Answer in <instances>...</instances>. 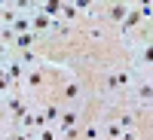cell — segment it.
<instances>
[{"label": "cell", "instance_id": "obj_1", "mask_svg": "<svg viewBox=\"0 0 153 140\" xmlns=\"http://www.w3.org/2000/svg\"><path fill=\"white\" fill-rule=\"evenodd\" d=\"M76 116H80L76 110L65 113V116H61V125H58V131H61V134H68V128H74V125H76Z\"/></svg>", "mask_w": 153, "mask_h": 140}, {"label": "cell", "instance_id": "obj_2", "mask_svg": "<svg viewBox=\"0 0 153 140\" xmlns=\"http://www.w3.org/2000/svg\"><path fill=\"white\" fill-rule=\"evenodd\" d=\"M31 28L40 34V31H49V28H52V21H49V15H43V12H40V15H34V18H31Z\"/></svg>", "mask_w": 153, "mask_h": 140}, {"label": "cell", "instance_id": "obj_3", "mask_svg": "<svg viewBox=\"0 0 153 140\" xmlns=\"http://www.w3.org/2000/svg\"><path fill=\"white\" fill-rule=\"evenodd\" d=\"M34 40H37V34H28V31H25V34H16V46H19V49H31Z\"/></svg>", "mask_w": 153, "mask_h": 140}, {"label": "cell", "instance_id": "obj_4", "mask_svg": "<svg viewBox=\"0 0 153 140\" xmlns=\"http://www.w3.org/2000/svg\"><path fill=\"white\" fill-rule=\"evenodd\" d=\"M120 134H123V128H120V122L113 119V122L107 125V140H120Z\"/></svg>", "mask_w": 153, "mask_h": 140}, {"label": "cell", "instance_id": "obj_5", "mask_svg": "<svg viewBox=\"0 0 153 140\" xmlns=\"http://www.w3.org/2000/svg\"><path fill=\"white\" fill-rule=\"evenodd\" d=\"M110 15H113V21H123L126 18V3H117V6L110 9Z\"/></svg>", "mask_w": 153, "mask_h": 140}, {"label": "cell", "instance_id": "obj_6", "mask_svg": "<svg viewBox=\"0 0 153 140\" xmlns=\"http://www.w3.org/2000/svg\"><path fill=\"white\" fill-rule=\"evenodd\" d=\"M138 95H141V104L147 107V104H150V82H144L141 88H138Z\"/></svg>", "mask_w": 153, "mask_h": 140}, {"label": "cell", "instance_id": "obj_7", "mask_svg": "<svg viewBox=\"0 0 153 140\" xmlns=\"http://www.w3.org/2000/svg\"><path fill=\"white\" fill-rule=\"evenodd\" d=\"M40 116H43V122H52V119L58 116V107H49L46 113H40Z\"/></svg>", "mask_w": 153, "mask_h": 140}, {"label": "cell", "instance_id": "obj_8", "mask_svg": "<svg viewBox=\"0 0 153 140\" xmlns=\"http://www.w3.org/2000/svg\"><path fill=\"white\" fill-rule=\"evenodd\" d=\"M58 6H61L58 0H49V3H46V9H43V15H49V12H58Z\"/></svg>", "mask_w": 153, "mask_h": 140}, {"label": "cell", "instance_id": "obj_9", "mask_svg": "<svg viewBox=\"0 0 153 140\" xmlns=\"http://www.w3.org/2000/svg\"><path fill=\"white\" fill-rule=\"evenodd\" d=\"M65 18H76V6H65Z\"/></svg>", "mask_w": 153, "mask_h": 140}, {"label": "cell", "instance_id": "obj_10", "mask_svg": "<svg viewBox=\"0 0 153 140\" xmlns=\"http://www.w3.org/2000/svg\"><path fill=\"white\" fill-rule=\"evenodd\" d=\"M80 95V85H68V97H76Z\"/></svg>", "mask_w": 153, "mask_h": 140}, {"label": "cell", "instance_id": "obj_11", "mask_svg": "<svg viewBox=\"0 0 153 140\" xmlns=\"http://www.w3.org/2000/svg\"><path fill=\"white\" fill-rule=\"evenodd\" d=\"M76 6H80V9H89V6H92V0H76Z\"/></svg>", "mask_w": 153, "mask_h": 140}, {"label": "cell", "instance_id": "obj_12", "mask_svg": "<svg viewBox=\"0 0 153 140\" xmlns=\"http://www.w3.org/2000/svg\"><path fill=\"white\" fill-rule=\"evenodd\" d=\"M123 140H135V134H132V131H129V134H123Z\"/></svg>", "mask_w": 153, "mask_h": 140}, {"label": "cell", "instance_id": "obj_13", "mask_svg": "<svg viewBox=\"0 0 153 140\" xmlns=\"http://www.w3.org/2000/svg\"><path fill=\"white\" fill-rule=\"evenodd\" d=\"M0 43H3V40H0Z\"/></svg>", "mask_w": 153, "mask_h": 140}]
</instances>
